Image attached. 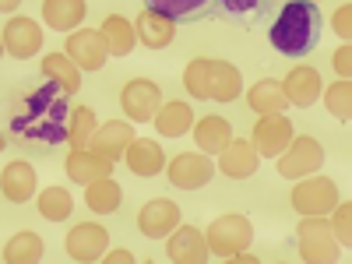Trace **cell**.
<instances>
[{
  "mask_svg": "<svg viewBox=\"0 0 352 264\" xmlns=\"http://www.w3.org/2000/svg\"><path fill=\"white\" fill-rule=\"evenodd\" d=\"M320 32H324V18H320L317 4H310V0H285L268 28V43L282 56H307L310 50H317Z\"/></svg>",
  "mask_w": 352,
  "mask_h": 264,
  "instance_id": "cell-1",
  "label": "cell"
},
{
  "mask_svg": "<svg viewBox=\"0 0 352 264\" xmlns=\"http://www.w3.org/2000/svg\"><path fill=\"white\" fill-rule=\"evenodd\" d=\"M296 243H300V257L307 264L338 261V240H335L331 222L324 215H303L300 226H296Z\"/></svg>",
  "mask_w": 352,
  "mask_h": 264,
  "instance_id": "cell-2",
  "label": "cell"
},
{
  "mask_svg": "<svg viewBox=\"0 0 352 264\" xmlns=\"http://www.w3.org/2000/svg\"><path fill=\"white\" fill-rule=\"evenodd\" d=\"M289 204L300 215H328L338 204V187H335V180H328V176H320V173L300 176L292 194H289Z\"/></svg>",
  "mask_w": 352,
  "mask_h": 264,
  "instance_id": "cell-3",
  "label": "cell"
},
{
  "mask_svg": "<svg viewBox=\"0 0 352 264\" xmlns=\"http://www.w3.org/2000/svg\"><path fill=\"white\" fill-rule=\"evenodd\" d=\"M324 166V148H320V141L310 138V134H292L289 148L275 159V169L282 180H300V176H310Z\"/></svg>",
  "mask_w": 352,
  "mask_h": 264,
  "instance_id": "cell-4",
  "label": "cell"
},
{
  "mask_svg": "<svg viewBox=\"0 0 352 264\" xmlns=\"http://www.w3.org/2000/svg\"><path fill=\"white\" fill-rule=\"evenodd\" d=\"M254 240V226L247 215H222L208 226V232H204V243H208L212 254H219L222 261L232 257L236 250H247Z\"/></svg>",
  "mask_w": 352,
  "mask_h": 264,
  "instance_id": "cell-5",
  "label": "cell"
},
{
  "mask_svg": "<svg viewBox=\"0 0 352 264\" xmlns=\"http://www.w3.org/2000/svg\"><path fill=\"white\" fill-rule=\"evenodd\" d=\"M169 176V184L173 187H180V190H197L204 184H212V176L219 173L212 155H204V152H180V155H173L162 169Z\"/></svg>",
  "mask_w": 352,
  "mask_h": 264,
  "instance_id": "cell-6",
  "label": "cell"
},
{
  "mask_svg": "<svg viewBox=\"0 0 352 264\" xmlns=\"http://www.w3.org/2000/svg\"><path fill=\"white\" fill-rule=\"evenodd\" d=\"M162 106V92H159V85L148 81V78H131L124 85V92H120V109L127 113V120L134 124H148L152 116L159 113Z\"/></svg>",
  "mask_w": 352,
  "mask_h": 264,
  "instance_id": "cell-7",
  "label": "cell"
},
{
  "mask_svg": "<svg viewBox=\"0 0 352 264\" xmlns=\"http://www.w3.org/2000/svg\"><path fill=\"white\" fill-rule=\"evenodd\" d=\"M64 250H67V257L78 261V264H96V261H102V254L109 250V232H106L99 222L71 226L67 240H64Z\"/></svg>",
  "mask_w": 352,
  "mask_h": 264,
  "instance_id": "cell-8",
  "label": "cell"
},
{
  "mask_svg": "<svg viewBox=\"0 0 352 264\" xmlns=\"http://www.w3.org/2000/svg\"><path fill=\"white\" fill-rule=\"evenodd\" d=\"M292 134H296V131H292L289 116H285V113H272V116H261V120H257L250 144H254V152H257L261 159H278V155L289 148Z\"/></svg>",
  "mask_w": 352,
  "mask_h": 264,
  "instance_id": "cell-9",
  "label": "cell"
},
{
  "mask_svg": "<svg viewBox=\"0 0 352 264\" xmlns=\"http://www.w3.org/2000/svg\"><path fill=\"white\" fill-rule=\"evenodd\" d=\"M0 39H4V53L14 56V60H28V56H36L43 50V28L36 18L28 14H14L4 32H0Z\"/></svg>",
  "mask_w": 352,
  "mask_h": 264,
  "instance_id": "cell-10",
  "label": "cell"
},
{
  "mask_svg": "<svg viewBox=\"0 0 352 264\" xmlns=\"http://www.w3.org/2000/svg\"><path fill=\"white\" fill-rule=\"evenodd\" d=\"M64 53L78 64V71H102L109 60V50H106V39L99 28H78V32H71Z\"/></svg>",
  "mask_w": 352,
  "mask_h": 264,
  "instance_id": "cell-11",
  "label": "cell"
},
{
  "mask_svg": "<svg viewBox=\"0 0 352 264\" xmlns=\"http://www.w3.org/2000/svg\"><path fill=\"white\" fill-rule=\"evenodd\" d=\"M180 222H184L180 204L169 201V197H152L148 204H141V212H138V229L148 240H166Z\"/></svg>",
  "mask_w": 352,
  "mask_h": 264,
  "instance_id": "cell-12",
  "label": "cell"
},
{
  "mask_svg": "<svg viewBox=\"0 0 352 264\" xmlns=\"http://www.w3.org/2000/svg\"><path fill=\"white\" fill-rule=\"evenodd\" d=\"M166 257L173 264H204L212 257L208 243H204V236L194 229V226H176L169 236H166Z\"/></svg>",
  "mask_w": 352,
  "mask_h": 264,
  "instance_id": "cell-13",
  "label": "cell"
},
{
  "mask_svg": "<svg viewBox=\"0 0 352 264\" xmlns=\"http://www.w3.org/2000/svg\"><path fill=\"white\" fill-rule=\"evenodd\" d=\"M282 92H285L289 106L310 109V106L320 99V92H324V81H320L317 67H310V64H296V67H292V71L285 74V81H282Z\"/></svg>",
  "mask_w": 352,
  "mask_h": 264,
  "instance_id": "cell-14",
  "label": "cell"
},
{
  "mask_svg": "<svg viewBox=\"0 0 352 264\" xmlns=\"http://www.w3.org/2000/svg\"><path fill=\"white\" fill-rule=\"evenodd\" d=\"M138 134H134V127L127 124V120H109V124H99L96 131H92V138H88V148L92 152H99L102 159H109L113 166L124 159V152H127V144L134 141Z\"/></svg>",
  "mask_w": 352,
  "mask_h": 264,
  "instance_id": "cell-15",
  "label": "cell"
},
{
  "mask_svg": "<svg viewBox=\"0 0 352 264\" xmlns=\"http://www.w3.org/2000/svg\"><path fill=\"white\" fill-rule=\"evenodd\" d=\"M261 166V155L254 152V144L243 141V138H232L226 148L219 152V173L229 176V180H247V176H254Z\"/></svg>",
  "mask_w": 352,
  "mask_h": 264,
  "instance_id": "cell-16",
  "label": "cell"
},
{
  "mask_svg": "<svg viewBox=\"0 0 352 264\" xmlns=\"http://www.w3.org/2000/svg\"><path fill=\"white\" fill-rule=\"evenodd\" d=\"M124 162L134 176H141V180H148V176H159L166 169V152L159 141H148V138H134L127 144L124 152Z\"/></svg>",
  "mask_w": 352,
  "mask_h": 264,
  "instance_id": "cell-17",
  "label": "cell"
},
{
  "mask_svg": "<svg viewBox=\"0 0 352 264\" xmlns=\"http://www.w3.org/2000/svg\"><path fill=\"white\" fill-rule=\"evenodd\" d=\"M0 190H4V197H8L11 204H25L28 197H36V190H39L36 166L25 162V159L11 162L4 173H0Z\"/></svg>",
  "mask_w": 352,
  "mask_h": 264,
  "instance_id": "cell-18",
  "label": "cell"
},
{
  "mask_svg": "<svg viewBox=\"0 0 352 264\" xmlns=\"http://www.w3.org/2000/svg\"><path fill=\"white\" fill-rule=\"evenodd\" d=\"M243 96V74L229 60H208V99L232 102Z\"/></svg>",
  "mask_w": 352,
  "mask_h": 264,
  "instance_id": "cell-19",
  "label": "cell"
},
{
  "mask_svg": "<svg viewBox=\"0 0 352 264\" xmlns=\"http://www.w3.org/2000/svg\"><path fill=\"white\" fill-rule=\"evenodd\" d=\"M64 169H67L71 180L81 184V187H85V184H92V180H102V176H113V162L102 159L99 152H92L88 144H85V148H71Z\"/></svg>",
  "mask_w": 352,
  "mask_h": 264,
  "instance_id": "cell-20",
  "label": "cell"
},
{
  "mask_svg": "<svg viewBox=\"0 0 352 264\" xmlns=\"http://www.w3.org/2000/svg\"><path fill=\"white\" fill-rule=\"evenodd\" d=\"M148 11L166 14L169 21H204L219 11V0H144Z\"/></svg>",
  "mask_w": 352,
  "mask_h": 264,
  "instance_id": "cell-21",
  "label": "cell"
},
{
  "mask_svg": "<svg viewBox=\"0 0 352 264\" xmlns=\"http://www.w3.org/2000/svg\"><path fill=\"white\" fill-rule=\"evenodd\" d=\"M134 32H138L141 46H148V50H166V46L176 39V21H169L166 14L144 8V11L134 18Z\"/></svg>",
  "mask_w": 352,
  "mask_h": 264,
  "instance_id": "cell-22",
  "label": "cell"
},
{
  "mask_svg": "<svg viewBox=\"0 0 352 264\" xmlns=\"http://www.w3.org/2000/svg\"><path fill=\"white\" fill-rule=\"evenodd\" d=\"M247 106L261 116H272V113H285L289 109V99L282 92V81L275 78H261L247 88Z\"/></svg>",
  "mask_w": 352,
  "mask_h": 264,
  "instance_id": "cell-23",
  "label": "cell"
},
{
  "mask_svg": "<svg viewBox=\"0 0 352 264\" xmlns=\"http://www.w3.org/2000/svg\"><path fill=\"white\" fill-rule=\"evenodd\" d=\"M85 14H88L85 0H43V21L56 32H74L85 21Z\"/></svg>",
  "mask_w": 352,
  "mask_h": 264,
  "instance_id": "cell-24",
  "label": "cell"
},
{
  "mask_svg": "<svg viewBox=\"0 0 352 264\" xmlns=\"http://www.w3.org/2000/svg\"><path fill=\"white\" fill-rule=\"evenodd\" d=\"M190 131H194V141H197V152H204V155H219L232 141V127L222 116H204V120H197Z\"/></svg>",
  "mask_w": 352,
  "mask_h": 264,
  "instance_id": "cell-25",
  "label": "cell"
},
{
  "mask_svg": "<svg viewBox=\"0 0 352 264\" xmlns=\"http://www.w3.org/2000/svg\"><path fill=\"white\" fill-rule=\"evenodd\" d=\"M152 124H155V131H159L162 138H180V134H187V131L194 127V113H190L187 102L169 99V102L159 106V113L152 116Z\"/></svg>",
  "mask_w": 352,
  "mask_h": 264,
  "instance_id": "cell-26",
  "label": "cell"
},
{
  "mask_svg": "<svg viewBox=\"0 0 352 264\" xmlns=\"http://www.w3.org/2000/svg\"><path fill=\"white\" fill-rule=\"evenodd\" d=\"M99 32H102V39H106V50H109V56H127V53L138 46L134 21H127L124 14H106Z\"/></svg>",
  "mask_w": 352,
  "mask_h": 264,
  "instance_id": "cell-27",
  "label": "cell"
},
{
  "mask_svg": "<svg viewBox=\"0 0 352 264\" xmlns=\"http://www.w3.org/2000/svg\"><path fill=\"white\" fill-rule=\"evenodd\" d=\"M85 204L96 215H113L124 204V187L113 180V176H102V180L85 184Z\"/></svg>",
  "mask_w": 352,
  "mask_h": 264,
  "instance_id": "cell-28",
  "label": "cell"
},
{
  "mask_svg": "<svg viewBox=\"0 0 352 264\" xmlns=\"http://www.w3.org/2000/svg\"><path fill=\"white\" fill-rule=\"evenodd\" d=\"M43 254H46V243H43L39 232L21 229V232H14V236L8 240L0 261H8V264H36V261H43Z\"/></svg>",
  "mask_w": 352,
  "mask_h": 264,
  "instance_id": "cell-29",
  "label": "cell"
},
{
  "mask_svg": "<svg viewBox=\"0 0 352 264\" xmlns=\"http://www.w3.org/2000/svg\"><path fill=\"white\" fill-rule=\"evenodd\" d=\"M43 74H46L50 81L60 85L67 96H74L78 88H81V71H78V64L71 60L67 53H50V56H43Z\"/></svg>",
  "mask_w": 352,
  "mask_h": 264,
  "instance_id": "cell-30",
  "label": "cell"
},
{
  "mask_svg": "<svg viewBox=\"0 0 352 264\" xmlns=\"http://www.w3.org/2000/svg\"><path fill=\"white\" fill-rule=\"evenodd\" d=\"M36 208H39V215H43L46 222H64V219H71V212H74V197H71V190H64V187H46V190H39V197H36Z\"/></svg>",
  "mask_w": 352,
  "mask_h": 264,
  "instance_id": "cell-31",
  "label": "cell"
},
{
  "mask_svg": "<svg viewBox=\"0 0 352 264\" xmlns=\"http://www.w3.org/2000/svg\"><path fill=\"white\" fill-rule=\"evenodd\" d=\"M96 127H99L96 109L92 106H74L71 116H67V144H71V148H85Z\"/></svg>",
  "mask_w": 352,
  "mask_h": 264,
  "instance_id": "cell-32",
  "label": "cell"
},
{
  "mask_svg": "<svg viewBox=\"0 0 352 264\" xmlns=\"http://www.w3.org/2000/svg\"><path fill=\"white\" fill-rule=\"evenodd\" d=\"M320 99H324V106H328V113L335 116V120L349 124V116H352V85H349V78H338L335 85H328L324 92H320Z\"/></svg>",
  "mask_w": 352,
  "mask_h": 264,
  "instance_id": "cell-33",
  "label": "cell"
},
{
  "mask_svg": "<svg viewBox=\"0 0 352 264\" xmlns=\"http://www.w3.org/2000/svg\"><path fill=\"white\" fill-rule=\"evenodd\" d=\"M184 88L194 99H208V56H194L184 67Z\"/></svg>",
  "mask_w": 352,
  "mask_h": 264,
  "instance_id": "cell-34",
  "label": "cell"
},
{
  "mask_svg": "<svg viewBox=\"0 0 352 264\" xmlns=\"http://www.w3.org/2000/svg\"><path fill=\"white\" fill-rule=\"evenodd\" d=\"M275 4L278 0H219V11H226L229 18H261Z\"/></svg>",
  "mask_w": 352,
  "mask_h": 264,
  "instance_id": "cell-35",
  "label": "cell"
},
{
  "mask_svg": "<svg viewBox=\"0 0 352 264\" xmlns=\"http://www.w3.org/2000/svg\"><path fill=\"white\" fill-rule=\"evenodd\" d=\"M331 232H335V240H338L342 250L352 247V204L349 201H338L331 208Z\"/></svg>",
  "mask_w": 352,
  "mask_h": 264,
  "instance_id": "cell-36",
  "label": "cell"
},
{
  "mask_svg": "<svg viewBox=\"0 0 352 264\" xmlns=\"http://www.w3.org/2000/svg\"><path fill=\"white\" fill-rule=\"evenodd\" d=\"M331 25H335V32H338V36L349 43V36H352V8H349V4H342V8L335 11Z\"/></svg>",
  "mask_w": 352,
  "mask_h": 264,
  "instance_id": "cell-37",
  "label": "cell"
},
{
  "mask_svg": "<svg viewBox=\"0 0 352 264\" xmlns=\"http://www.w3.org/2000/svg\"><path fill=\"white\" fill-rule=\"evenodd\" d=\"M331 64H335L338 78H349V71H352V46H349V43H342V46L335 50V56H331Z\"/></svg>",
  "mask_w": 352,
  "mask_h": 264,
  "instance_id": "cell-38",
  "label": "cell"
},
{
  "mask_svg": "<svg viewBox=\"0 0 352 264\" xmlns=\"http://www.w3.org/2000/svg\"><path fill=\"white\" fill-rule=\"evenodd\" d=\"M102 261H106V264H134L138 257H134L131 250H124V247H116V250H106Z\"/></svg>",
  "mask_w": 352,
  "mask_h": 264,
  "instance_id": "cell-39",
  "label": "cell"
},
{
  "mask_svg": "<svg viewBox=\"0 0 352 264\" xmlns=\"http://www.w3.org/2000/svg\"><path fill=\"white\" fill-rule=\"evenodd\" d=\"M18 4H21V0H0V14H11V11H18Z\"/></svg>",
  "mask_w": 352,
  "mask_h": 264,
  "instance_id": "cell-40",
  "label": "cell"
},
{
  "mask_svg": "<svg viewBox=\"0 0 352 264\" xmlns=\"http://www.w3.org/2000/svg\"><path fill=\"white\" fill-rule=\"evenodd\" d=\"M0 56H4V39H0Z\"/></svg>",
  "mask_w": 352,
  "mask_h": 264,
  "instance_id": "cell-41",
  "label": "cell"
},
{
  "mask_svg": "<svg viewBox=\"0 0 352 264\" xmlns=\"http://www.w3.org/2000/svg\"><path fill=\"white\" fill-rule=\"evenodd\" d=\"M0 148H4V138H0Z\"/></svg>",
  "mask_w": 352,
  "mask_h": 264,
  "instance_id": "cell-42",
  "label": "cell"
},
{
  "mask_svg": "<svg viewBox=\"0 0 352 264\" xmlns=\"http://www.w3.org/2000/svg\"><path fill=\"white\" fill-rule=\"evenodd\" d=\"M310 4H317V0H310Z\"/></svg>",
  "mask_w": 352,
  "mask_h": 264,
  "instance_id": "cell-43",
  "label": "cell"
}]
</instances>
